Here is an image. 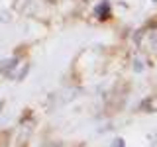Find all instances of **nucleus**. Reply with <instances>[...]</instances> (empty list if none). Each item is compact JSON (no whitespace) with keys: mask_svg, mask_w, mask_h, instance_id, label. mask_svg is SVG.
Masks as SVG:
<instances>
[{"mask_svg":"<svg viewBox=\"0 0 157 147\" xmlns=\"http://www.w3.org/2000/svg\"><path fill=\"white\" fill-rule=\"evenodd\" d=\"M140 110L145 112V114H155L157 112V94H151V96H147L145 100H141Z\"/></svg>","mask_w":157,"mask_h":147,"instance_id":"1","label":"nucleus"},{"mask_svg":"<svg viewBox=\"0 0 157 147\" xmlns=\"http://www.w3.org/2000/svg\"><path fill=\"white\" fill-rule=\"evenodd\" d=\"M155 2H157V0H155Z\"/></svg>","mask_w":157,"mask_h":147,"instance_id":"2","label":"nucleus"},{"mask_svg":"<svg viewBox=\"0 0 157 147\" xmlns=\"http://www.w3.org/2000/svg\"><path fill=\"white\" fill-rule=\"evenodd\" d=\"M0 108H2V106H0Z\"/></svg>","mask_w":157,"mask_h":147,"instance_id":"3","label":"nucleus"}]
</instances>
